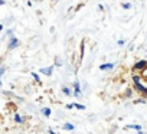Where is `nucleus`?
Returning a JSON list of instances; mask_svg holds the SVG:
<instances>
[{
  "mask_svg": "<svg viewBox=\"0 0 147 134\" xmlns=\"http://www.w3.org/2000/svg\"><path fill=\"white\" fill-rule=\"evenodd\" d=\"M32 77L35 78V81H36V82H40V78H39V75H38V74H35V72H32Z\"/></svg>",
  "mask_w": 147,
  "mask_h": 134,
  "instance_id": "14",
  "label": "nucleus"
},
{
  "mask_svg": "<svg viewBox=\"0 0 147 134\" xmlns=\"http://www.w3.org/2000/svg\"><path fill=\"white\" fill-rule=\"evenodd\" d=\"M134 87H136V90L138 91V94L141 97H147V87L146 85H143L141 82H138V84H134Z\"/></svg>",
  "mask_w": 147,
  "mask_h": 134,
  "instance_id": "2",
  "label": "nucleus"
},
{
  "mask_svg": "<svg viewBox=\"0 0 147 134\" xmlns=\"http://www.w3.org/2000/svg\"><path fill=\"white\" fill-rule=\"evenodd\" d=\"M138 134H144V133H143V131H138Z\"/></svg>",
  "mask_w": 147,
  "mask_h": 134,
  "instance_id": "21",
  "label": "nucleus"
},
{
  "mask_svg": "<svg viewBox=\"0 0 147 134\" xmlns=\"http://www.w3.org/2000/svg\"><path fill=\"white\" fill-rule=\"evenodd\" d=\"M15 121H16L18 124H20V123H22L23 120H22V117H20L19 114H15Z\"/></svg>",
  "mask_w": 147,
  "mask_h": 134,
  "instance_id": "11",
  "label": "nucleus"
},
{
  "mask_svg": "<svg viewBox=\"0 0 147 134\" xmlns=\"http://www.w3.org/2000/svg\"><path fill=\"white\" fill-rule=\"evenodd\" d=\"M125 95H127V97H131V95H133V91H131V90H127V91H125Z\"/></svg>",
  "mask_w": 147,
  "mask_h": 134,
  "instance_id": "16",
  "label": "nucleus"
},
{
  "mask_svg": "<svg viewBox=\"0 0 147 134\" xmlns=\"http://www.w3.org/2000/svg\"><path fill=\"white\" fill-rule=\"evenodd\" d=\"M125 128H133V130H137V131H141V125L140 124H128V125H125Z\"/></svg>",
  "mask_w": 147,
  "mask_h": 134,
  "instance_id": "7",
  "label": "nucleus"
},
{
  "mask_svg": "<svg viewBox=\"0 0 147 134\" xmlns=\"http://www.w3.org/2000/svg\"><path fill=\"white\" fill-rule=\"evenodd\" d=\"M121 7L128 10V9H131V3H123V5H121Z\"/></svg>",
  "mask_w": 147,
  "mask_h": 134,
  "instance_id": "13",
  "label": "nucleus"
},
{
  "mask_svg": "<svg viewBox=\"0 0 147 134\" xmlns=\"http://www.w3.org/2000/svg\"><path fill=\"white\" fill-rule=\"evenodd\" d=\"M113 68H114V63H102V65H100L101 71H108V69H113Z\"/></svg>",
  "mask_w": 147,
  "mask_h": 134,
  "instance_id": "6",
  "label": "nucleus"
},
{
  "mask_svg": "<svg viewBox=\"0 0 147 134\" xmlns=\"http://www.w3.org/2000/svg\"><path fill=\"white\" fill-rule=\"evenodd\" d=\"M19 46V40L13 36V38H10V42H9V49H16Z\"/></svg>",
  "mask_w": 147,
  "mask_h": 134,
  "instance_id": "4",
  "label": "nucleus"
},
{
  "mask_svg": "<svg viewBox=\"0 0 147 134\" xmlns=\"http://www.w3.org/2000/svg\"><path fill=\"white\" fill-rule=\"evenodd\" d=\"M42 112H43V115L49 117V115H51V108H48V107H46V108H43V110H42Z\"/></svg>",
  "mask_w": 147,
  "mask_h": 134,
  "instance_id": "10",
  "label": "nucleus"
},
{
  "mask_svg": "<svg viewBox=\"0 0 147 134\" xmlns=\"http://www.w3.org/2000/svg\"><path fill=\"white\" fill-rule=\"evenodd\" d=\"M133 69L134 71H146L147 69V61H138V62H136L134 63V66H133Z\"/></svg>",
  "mask_w": 147,
  "mask_h": 134,
  "instance_id": "1",
  "label": "nucleus"
},
{
  "mask_svg": "<svg viewBox=\"0 0 147 134\" xmlns=\"http://www.w3.org/2000/svg\"><path fill=\"white\" fill-rule=\"evenodd\" d=\"M74 128H75V127H74V124H71V123H65V124H63V130H68V131H72Z\"/></svg>",
  "mask_w": 147,
  "mask_h": 134,
  "instance_id": "8",
  "label": "nucleus"
},
{
  "mask_svg": "<svg viewBox=\"0 0 147 134\" xmlns=\"http://www.w3.org/2000/svg\"><path fill=\"white\" fill-rule=\"evenodd\" d=\"M62 92H63L65 95H71V90H69V88H66V87H63V88H62Z\"/></svg>",
  "mask_w": 147,
  "mask_h": 134,
  "instance_id": "12",
  "label": "nucleus"
},
{
  "mask_svg": "<svg viewBox=\"0 0 147 134\" xmlns=\"http://www.w3.org/2000/svg\"><path fill=\"white\" fill-rule=\"evenodd\" d=\"M133 82H134V84H138V82H141V78H140V75H134V77H133Z\"/></svg>",
  "mask_w": 147,
  "mask_h": 134,
  "instance_id": "9",
  "label": "nucleus"
},
{
  "mask_svg": "<svg viewBox=\"0 0 147 134\" xmlns=\"http://www.w3.org/2000/svg\"><path fill=\"white\" fill-rule=\"evenodd\" d=\"M74 95H75V97H80L81 95V90H80V82L78 81L74 82Z\"/></svg>",
  "mask_w": 147,
  "mask_h": 134,
  "instance_id": "5",
  "label": "nucleus"
},
{
  "mask_svg": "<svg viewBox=\"0 0 147 134\" xmlns=\"http://www.w3.org/2000/svg\"><path fill=\"white\" fill-rule=\"evenodd\" d=\"M49 133H51V134H56V133H55V131H52V130H49Z\"/></svg>",
  "mask_w": 147,
  "mask_h": 134,
  "instance_id": "20",
  "label": "nucleus"
},
{
  "mask_svg": "<svg viewBox=\"0 0 147 134\" xmlns=\"http://www.w3.org/2000/svg\"><path fill=\"white\" fill-rule=\"evenodd\" d=\"M6 35H7L9 38H13V32H12V30H7V33H6Z\"/></svg>",
  "mask_w": 147,
  "mask_h": 134,
  "instance_id": "17",
  "label": "nucleus"
},
{
  "mask_svg": "<svg viewBox=\"0 0 147 134\" xmlns=\"http://www.w3.org/2000/svg\"><path fill=\"white\" fill-rule=\"evenodd\" d=\"M118 45H120V46H123V45H124V40H123V39H120V40H118Z\"/></svg>",
  "mask_w": 147,
  "mask_h": 134,
  "instance_id": "19",
  "label": "nucleus"
},
{
  "mask_svg": "<svg viewBox=\"0 0 147 134\" xmlns=\"http://www.w3.org/2000/svg\"><path fill=\"white\" fill-rule=\"evenodd\" d=\"M75 108H78V110H85V105H82V104H75Z\"/></svg>",
  "mask_w": 147,
  "mask_h": 134,
  "instance_id": "15",
  "label": "nucleus"
},
{
  "mask_svg": "<svg viewBox=\"0 0 147 134\" xmlns=\"http://www.w3.org/2000/svg\"><path fill=\"white\" fill-rule=\"evenodd\" d=\"M39 71H40V74H43V75H46V77H51V75H52V72H53V66L42 68V69H39Z\"/></svg>",
  "mask_w": 147,
  "mask_h": 134,
  "instance_id": "3",
  "label": "nucleus"
},
{
  "mask_svg": "<svg viewBox=\"0 0 147 134\" xmlns=\"http://www.w3.org/2000/svg\"><path fill=\"white\" fill-rule=\"evenodd\" d=\"M74 107H75V104H68V105H66L68 110H71V108H74Z\"/></svg>",
  "mask_w": 147,
  "mask_h": 134,
  "instance_id": "18",
  "label": "nucleus"
}]
</instances>
